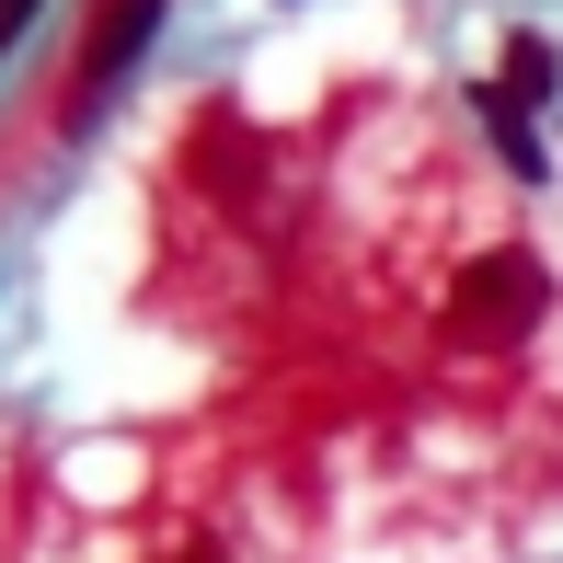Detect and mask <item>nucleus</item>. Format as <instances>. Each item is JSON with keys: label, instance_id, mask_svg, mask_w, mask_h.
Listing matches in <instances>:
<instances>
[{"label": "nucleus", "instance_id": "1", "mask_svg": "<svg viewBox=\"0 0 563 563\" xmlns=\"http://www.w3.org/2000/svg\"><path fill=\"white\" fill-rule=\"evenodd\" d=\"M541 311H552V276L529 265V253H472L460 288H449V334L460 345H518Z\"/></svg>", "mask_w": 563, "mask_h": 563}, {"label": "nucleus", "instance_id": "2", "mask_svg": "<svg viewBox=\"0 0 563 563\" xmlns=\"http://www.w3.org/2000/svg\"><path fill=\"white\" fill-rule=\"evenodd\" d=\"M150 35H162V0H104V23L81 35V69H69V81H81V104H92V92H115L126 69H139Z\"/></svg>", "mask_w": 563, "mask_h": 563}, {"label": "nucleus", "instance_id": "3", "mask_svg": "<svg viewBox=\"0 0 563 563\" xmlns=\"http://www.w3.org/2000/svg\"><path fill=\"white\" fill-rule=\"evenodd\" d=\"M460 104L483 115V139H495V162L518 173V185H552V139H541V115H529V104H518L506 81H472Z\"/></svg>", "mask_w": 563, "mask_h": 563}, {"label": "nucleus", "instance_id": "4", "mask_svg": "<svg viewBox=\"0 0 563 563\" xmlns=\"http://www.w3.org/2000/svg\"><path fill=\"white\" fill-rule=\"evenodd\" d=\"M495 81H506V92H518V104H529V115H541V104H552V92H563V46H552V35H506V69H495Z\"/></svg>", "mask_w": 563, "mask_h": 563}, {"label": "nucleus", "instance_id": "5", "mask_svg": "<svg viewBox=\"0 0 563 563\" xmlns=\"http://www.w3.org/2000/svg\"><path fill=\"white\" fill-rule=\"evenodd\" d=\"M35 12H46V0H0V46H12L23 23H35Z\"/></svg>", "mask_w": 563, "mask_h": 563}]
</instances>
